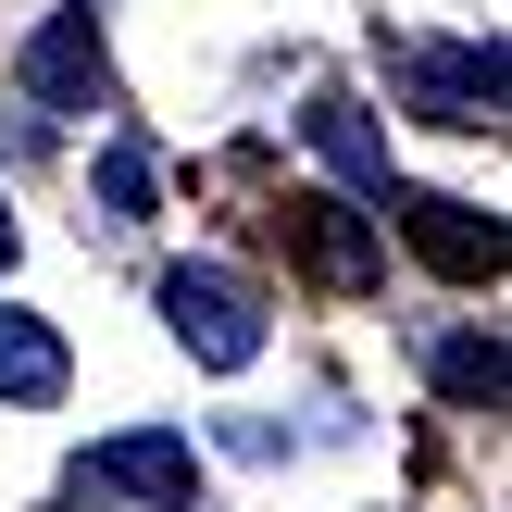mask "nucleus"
I'll return each mask as SVG.
<instances>
[{
	"label": "nucleus",
	"instance_id": "obj_7",
	"mask_svg": "<svg viewBox=\"0 0 512 512\" xmlns=\"http://www.w3.org/2000/svg\"><path fill=\"white\" fill-rule=\"evenodd\" d=\"M63 338H50L38 313H0V400H25V413H38V400H63Z\"/></svg>",
	"mask_w": 512,
	"mask_h": 512
},
{
	"label": "nucleus",
	"instance_id": "obj_1",
	"mask_svg": "<svg viewBox=\"0 0 512 512\" xmlns=\"http://www.w3.org/2000/svg\"><path fill=\"white\" fill-rule=\"evenodd\" d=\"M163 325L188 338V363H213V375H250V363H263V288L225 275V263H175L163 275Z\"/></svg>",
	"mask_w": 512,
	"mask_h": 512
},
{
	"label": "nucleus",
	"instance_id": "obj_4",
	"mask_svg": "<svg viewBox=\"0 0 512 512\" xmlns=\"http://www.w3.org/2000/svg\"><path fill=\"white\" fill-rule=\"evenodd\" d=\"M388 213L425 238V263H438V275H463V288H475V275H500V225H475V200H425V188H388Z\"/></svg>",
	"mask_w": 512,
	"mask_h": 512
},
{
	"label": "nucleus",
	"instance_id": "obj_11",
	"mask_svg": "<svg viewBox=\"0 0 512 512\" xmlns=\"http://www.w3.org/2000/svg\"><path fill=\"white\" fill-rule=\"evenodd\" d=\"M0 263H13V200H0Z\"/></svg>",
	"mask_w": 512,
	"mask_h": 512
},
{
	"label": "nucleus",
	"instance_id": "obj_6",
	"mask_svg": "<svg viewBox=\"0 0 512 512\" xmlns=\"http://www.w3.org/2000/svg\"><path fill=\"white\" fill-rule=\"evenodd\" d=\"M313 150H325V163H338L350 188L375 200V213H388V188H400V175H388V138L363 125V100H313Z\"/></svg>",
	"mask_w": 512,
	"mask_h": 512
},
{
	"label": "nucleus",
	"instance_id": "obj_8",
	"mask_svg": "<svg viewBox=\"0 0 512 512\" xmlns=\"http://www.w3.org/2000/svg\"><path fill=\"white\" fill-rule=\"evenodd\" d=\"M288 225H300V250H313V275H325V288H363V275H375V250L338 225V200H288Z\"/></svg>",
	"mask_w": 512,
	"mask_h": 512
},
{
	"label": "nucleus",
	"instance_id": "obj_2",
	"mask_svg": "<svg viewBox=\"0 0 512 512\" xmlns=\"http://www.w3.org/2000/svg\"><path fill=\"white\" fill-rule=\"evenodd\" d=\"M400 88H413V113H438V125H500V38H475V50H400Z\"/></svg>",
	"mask_w": 512,
	"mask_h": 512
},
{
	"label": "nucleus",
	"instance_id": "obj_3",
	"mask_svg": "<svg viewBox=\"0 0 512 512\" xmlns=\"http://www.w3.org/2000/svg\"><path fill=\"white\" fill-rule=\"evenodd\" d=\"M88 488H125V500L188 512V500H200V463H188V438H163V425H125V438L88 450Z\"/></svg>",
	"mask_w": 512,
	"mask_h": 512
},
{
	"label": "nucleus",
	"instance_id": "obj_5",
	"mask_svg": "<svg viewBox=\"0 0 512 512\" xmlns=\"http://www.w3.org/2000/svg\"><path fill=\"white\" fill-rule=\"evenodd\" d=\"M25 88H38L50 113H88V100H100V25L88 13H50L38 50H25Z\"/></svg>",
	"mask_w": 512,
	"mask_h": 512
},
{
	"label": "nucleus",
	"instance_id": "obj_10",
	"mask_svg": "<svg viewBox=\"0 0 512 512\" xmlns=\"http://www.w3.org/2000/svg\"><path fill=\"white\" fill-rule=\"evenodd\" d=\"M438 388L450 400H500V338H450L438 350Z\"/></svg>",
	"mask_w": 512,
	"mask_h": 512
},
{
	"label": "nucleus",
	"instance_id": "obj_9",
	"mask_svg": "<svg viewBox=\"0 0 512 512\" xmlns=\"http://www.w3.org/2000/svg\"><path fill=\"white\" fill-rule=\"evenodd\" d=\"M100 213H113V225L150 213V138H113V150H100Z\"/></svg>",
	"mask_w": 512,
	"mask_h": 512
}]
</instances>
